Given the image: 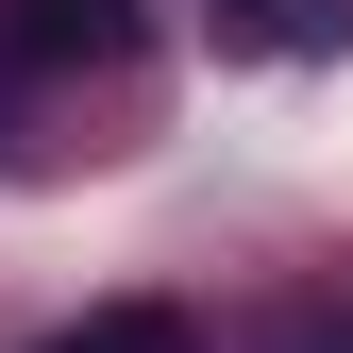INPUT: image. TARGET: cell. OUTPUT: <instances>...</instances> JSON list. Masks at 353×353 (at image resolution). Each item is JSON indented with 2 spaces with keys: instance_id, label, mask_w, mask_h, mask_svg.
<instances>
[{
  "instance_id": "7a4b0ae2",
  "label": "cell",
  "mask_w": 353,
  "mask_h": 353,
  "mask_svg": "<svg viewBox=\"0 0 353 353\" xmlns=\"http://www.w3.org/2000/svg\"><path fill=\"white\" fill-rule=\"evenodd\" d=\"M34 353H202V336H185V303H101V320H68Z\"/></svg>"
},
{
  "instance_id": "277c9868",
  "label": "cell",
  "mask_w": 353,
  "mask_h": 353,
  "mask_svg": "<svg viewBox=\"0 0 353 353\" xmlns=\"http://www.w3.org/2000/svg\"><path fill=\"white\" fill-rule=\"evenodd\" d=\"M303 353H353V320H320V336H303Z\"/></svg>"
},
{
  "instance_id": "3957f363",
  "label": "cell",
  "mask_w": 353,
  "mask_h": 353,
  "mask_svg": "<svg viewBox=\"0 0 353 353\" xmlns=\"http://www.w3.org/2000/svg\"><path fill=\"white\" fill-rule=\"evenodd\" d=\"M236 51H336V0H202Z\"/></svg>"
},
{
  "instance_id": "6da1fadb",
  "label": "cell",
  "mask_w": 353,
  "mask_h": 353,
  "mask_svg": "<svg viewBox=\"0 0 353 353\" xmlns=\"http://www.w3.org/2000/svg\"><path fill=\"white\" fill-rule=\"evenodd\" d=\"M135 0H0V68H118Z\"/></svg>"
}]
</instances>
